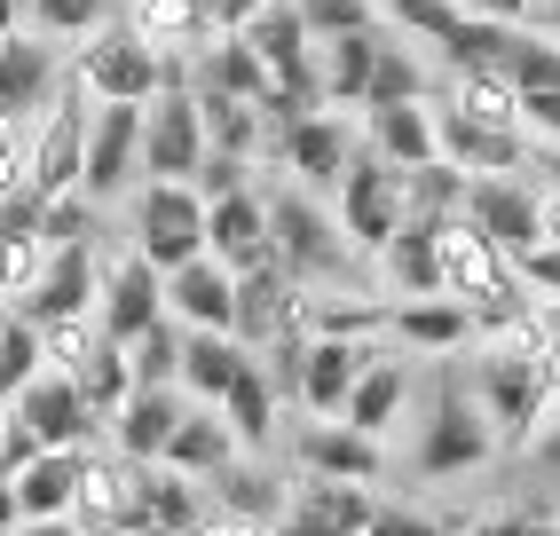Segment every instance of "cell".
<instances>
[{
  "mask_svg": "<svg viewBox=\"0 0 560 536\" xmlns=\"http://www.w3.org/2000/svg\"><path fill=\"white\" fill-rule=\"evenodd\" d=\"M9 410L32 427V442H40V450H88V442H95V427H103L95 403L80 395V378H71V371H40V378H32V387H24Z\"/></svg>",
  "mask_w": 560,
  "mask_h": 536,
  "instance_id": "cell-15",
  "label": "cell"
},
{
  "mask_svg": "<svg viewBox=\"0 0 560 536\" xmlns=\"http://www.w3.org/2000/svg\"><path fill=\"white\" fill-rule=\"evenodd\" d=\"M474 403L490 410L498 434H537V418L552 403V378H545V356H513V348H490L474 363Z\"/></svg>",
  "mask_w": 560,
  "mask_h": 536,
  "instance_id": "cell-7",
  "label": "cell"
},
{
  "mask_svg": "<svg viewBox=\"0 0 560 536\" xmlns=\"http://www.w3.org/2000/svg\"><path fill=\"white\" fill-rule=\"evenodd\" d=\"M260 9H269V0H213V24H221V32H237V24L260 16Z\"/></svg>",
  "mask_w": 560,
  "mask_h": 536,
  "instance_id": "cell-51",
  "label": "cell"
},
{
  "mask_svg": "<svg viewBox=\"0 0 560 536\" xmlns=\"http://www.w3.org/2000/svg\"><path fill=\"white\" fill-rule=\"evenodd\" d=\"M292 513H308V521L340 528V536H363L371 513H380V497L363 481H292Z\"/></svg>",
  "mask_w": 560,
  "mask_h": 536,
  "instance_id": "cell-35",
  "label": "cell"
},
{
  "mask_svg": "<svg viewBox=\"0 0 560 536\" xmlns=\"http://www.w3.org/2000/svg\"><path fill=\"white\" fill-rule=\"evenodd\" d=\"M95 324H103V339H119V348H135L151 324H166V268H151L142 253H119L103 268Z\"/></svg>",
  "mask_w": 560,
  "mask_h": 536,
  "instance_id": "cell-11",
  "label": "cell"
},
{
  "mask_svg": "<svg viewBox=\"0 0 560 536\" xmlns=\"http://www.w3.org/2000/svg\"><path fill=\"white\" fill-rule=\"evenodd\" d=\"M127 363H135V387H182V324L166 316V324H151V331H142L135 339V348H127Z\"/></svg>",
  "mask_w": 560,
  "mask_h": 536,
  "instance_id": "cell-41",
  "label": "cell"
},
{
  "mask_svg": "<svg viewBox=\"0 0 560 536\" xmlns=\"http://www.w3.org/2000/svg\"><path fill=\"white\" fill-rule=\"evenodd\" d=\"M0 536H16V528H9V521H0Z\"/></svg>",
  "mask_w": 560,
  "mask_h": 536,
  "instance_id": "cell-56",
  "label": "cell"
},
{
  "mask_svg": "<svg viewBox=\"0 0 560 536\" xmlns=\"http://www.w3.org/2000/svg\"><path fill=\"white\" fill-rule=\"evenodd\" d=\"M142 182V103H95L88 110V174L80 189L95 206H119Z\"/></svg>",
  "mask_w": 560,
  "mask_h": 536,
  "instance_id": "cell-8",
  "label": "cell"
},
{
  "mask_svg": "<svg viewBox=\"0 0 560 536\" xmlns=\"http://www.w3.org/2000/svg\"><path fill=\"white\" fill-rule=\"evenodd\" d=\"M537 466L560 481V427H545V434H537Z\"/></svg>",
  "mask_w": 560,
  "mask_h": 536,
  "instance_id": "cell-54",
  "label": "cell"
},
{
  "mask_svg": "<svg viewBox=\"0 0 560 536\" xmlns=\"http://www.w3.org/2000/svg\"><path fill=\"white\" fill-rule=\"evenodd\" d=\"M331 213H340V229L355 237V253H363V260H380V253H387V237L410 221L402 166H387L380 150H355L348 174H340V189H331Z\"/></svg>",
  "mask_w": 560,
  "mask_h": 536,
  "instance_id": "cell-5",
  "label": "cell"
},
{
  "mask_svg": "<svg viewBox=\"0 0 560 536\" xmlns=\"http://www.w3.org/2000/svg\"><path fill=\"white\" fill-rule=\"evenodd\" d=\"M71 378H80V395L95 403V418H103V427H110V410H119V403L135 395V363H127V348H119V339H95V356H88L80 371H71Z\"/></svg>",
  "mask_w": 560,
  "mask_h": 536,
  "instance_id": "cell-37",
  "label": "cell"
},
{
  "mask_svg": "<svg viewBox=\"0 0 560 536\" xmlns=\"http://www.w3.org/2000/svg\"><path fill=\"white\" fill-rule=\"evenodd\" d=\"M95 292H103L95 245H48V268L16 300V316H32V324L48 331V324H71V316H95Z\"/></svg>",
  "mask_w": 560,
  "mask_h": 536,
  "instance_id": "cell-13",
  "label": "cell"
},
{
  "mask_svg": "<svg viewBox=\"0 0 560 536\" xmlns=\"http://www.w3.org/2000/svg\"><path fill=\"white\" fill-rule=\"evenodd\" d=\"M206 110H198V88L174 80L142 103V182H198L206 166Z\"/></svg>",
  "mask_w": 560,
  "mask_h": 536,
  "instance_id": "cell-6",
  "label": "cell"
},
{
  "mask_svg": "<svg viewBox=\"0 0 560 536\" xmlns=\"http://www.w3.org/2000/svg\"><path fill=\"white\" fill-rule=\"evenodd\" d=\"M363 150H380L387 166H434L442 159V135H434V110L427 103H371L363 110Z\"/></svg>",
  "mask_w": 560,
  "mask_h": 536,
  "instance_id": "cell-25",
  "label": "cell"
},
{
  "mask_svg": "<svg viewBox=\"0 0 560 536\" xmlns=\"http://www.w3.org/2000/svg\"><path fill=\"white\" fill-rule=\"evenodd\" d=\"M371 277H380L395 300H427V292H442V245H434V221H402L395 237H387V253L371 260Z\"/></svg>",
  "mask_w": 560,
  "mask_h": 536,
  "instance_id": "cell-27",
  "label": "cell"
},
{
  "mask_svg": "<svg viewBox=\"0 0 560 536\" xmlns=\"http://www.w3.org/2000/svg\"><path fill=\"white\" fill-rule=\"evenodd\" d=\"M380 331H395L402 348L451 356V348H466V339L481 331V316L466 308V300H451V292H427V300H387V324Z\"/></svg>",
  "mask_w": 560,
  "mask_h": 536,
  "instance_id": "cell-23",
  "label": "cell"
},
{
  "mask_svg": "<svg viewBox=\"0 0 560 536\" xmlns=\"http://www.w3.org/2000/svg\"><path fill=\"white\" fill-rule=\"evenodd\" d=\"M402 403H410V371H402V363H387V356H371L340 418H348L355 434H371V442H380V434L395 427V418H402Z\"/></svg>",
  "mask_w": 560,
  "mask_h": 536,
  "instance_id": "cell-32",
  "label": "cell"
},
{
  "mask_svg": "<svg viewBox=\"0 0 560 536\" xmlns=\"http://www.w3.org/2000/svg\"><path fill=\"white\" fill-rule=\"evenodd\" d=\"M371 63H380V32H340V40H316V95H324L331 110H363Z\"/></svg>",
  "mask_w": 560,
  "mask_h": 536,
  "instance_id": "cell-28",
  "label": "cell"
},
{
  "mask_svg": "<svg viewBox=\"0 0 560 536\" xmlns=\"http://www.w3.org/2000/svg\"><path fill=\"white\" fill-rule=\"evenodd\" d=\"M521 135H537V150H560V88L521 95Z\"/></svg>",
  "mask_w": 560,
  "mask_h": 536,
  "instance_id": "cell-46",
  "label": "cell"
},
{
  "mask_svg": "<svg viewBox=\"0 0 560 536\" xmlns=\"http://www.w3.org/2000/svg\"><path fill=\"white\" fill-rule=\"evenodd\" d=\"M537 0H458V16H490V24H521Z\"/></svg>",
  "mask_w": 560,
  "mask_h": 536,
  "instance_id": "cell-50",
  "label": "cell"
},
{
  "mask_svg": "<svg viewBox=\"0 0 560 536\" xmlns=\"http://www.w3.org/2000/svg\"><path fill=\"white\" fill-rule=\"evenodd\" d=\"M277 536H340V528H324V521H308V513H284Z\"/></svg>",
  "mask_w": 560,
  "mask_h": 536,
  "instance_id": "cell-53",
  "label": "cell"
},
{
  "mask_svg": "<svg viewBox=\"0 0 560 536\" xmlns=\"http://www.w3.org/2000/svg\"><path fill=\"white\" fill-rule=\"evenodd\" d=\"M371 356H380V348H363V331H308L301 371H292V387H301L308 418H340Z\"/></svg>",
  "mask_w": 560,
  "mask_h": 536,
  "instance_id": "cell-14",
  "label": "cell"
},
{
  "mask_svg": "<svg viewBox=\"0 0 560 536\" xmlns=\"http://www.w3.org/2000/svg\"><path fill=\"white\" fill-rule=\"evenodd\" d=\"M63 95V56L48 32H9L0 40V110L9 119H40Z\"/></svg>",
  "mask_w": 560,
  "mask_h": 536,
  "instance_id": "cell-16",
  "label": "cell"
},
{
  "mask_svg": "<svg viewBox=\"0 0 560 536\" xmlns=\"http://www.w3.org/2000/svg\"><path fill=\"white\" fill-rule=\"evenodd\" d=\"M451 110H466L481 127H521V95L498 71H451Z\"/></svg>",
  "mask_w": 560,
  "mask_h": 536,
  "instance_id": "cell-39",
  "label": "cell"
},
{
  "mask_svg": "<svg viewBox=\"0 0 560 536\" xmlns=\"http://www.w3.org/2000/svg\"><path fill=\"white\" fill-rule=\"evenodd\" d=\"M498 80H513V95L560 88V40H552V32H521V24H513V40H505V63H498Z\"/></svg>",
  "mask_w": 560,
  "mask_h": 536,
  "instance_id": "cell-38",
  "label": "cell"
},
{
  "mask_svg": "<svg viewBox=\"0 0 560 536\" xmlns=\"http://www.w3.org/2000/svg\"><path fill=\"white\" fill-rule=\"evenodd\" d=\"M135 481H142L135 457H119V450H110V457H88L71 521H80L88 536H135Z\"/></svg>",
  "mask_w": 560,
  "mask_h": 536,
  "instance_id": "cell-21",
  "label": "cell"
},
{
  "mask_svg": "<svg viewBox=\"0 0 560 536\" xmlns=\"http://www.w3.org/2000/svg\"><path fill=\"white\" fill-rule=\"evenodd\" d=\"M363 150V127L355 119H340V110H301L284 135H277V159H284V174L301 182V189H340V174H348V159Z\"/></svg>",
  "mask_w": 560,
  "mask_h": 536,
  "instance_id": "cell-10",
  "label": "cell"
},
{
  "mask_svg": "<svg viewBox=\"0 0 560 536\" xmlns=\"http://www.w3.org/2000/svg\"><path fill=\"white\" fill-rule=\"evenodd\" d=\"M498 450V427L490 410L474 403V387H451L434 395V410L419 418V442H410V474L419 481H458V474H481Z\"/></svg>",
  "mask_w": 560,
  "mask_h": 536,
  "instance_id": "cell-3",
  "label": "cell"
},
{
  "mask_svg": "<svg viewBox=\"0 0 560 536\" xmlns=\"http://www.w3.org/2000/svg\"><path fill=\"white\" fill-rule=\"evenodd\" d=\"M434 135H442V159H451L458 174H521L529 166L521 127H481V119H466V110H451V103L434 110Z\"/></svg>",
  "mask_w": 560,
  "mask_h": 536,
  "instance_id": "cell-19",
  "label": "cell"
},
{
  "mask_svg": "<svg viewBox=\"0 0 560 536\" xmlns=\"http://www.w3.org/2000/svg\"><path fill=\"white\" fill-rule=\"evenodd\" d=\"M221 481V513L245 521V528H277L292 513V481L284 474H260V466H230V474H213Z\"/></svg>",
  "mask_w": 560,
  "mask_h": 536,
  "instance_id": "cell-33",
  "label": "cell"
},
{
  "mask_svg": "<svg viewBox=\"0 0 560 536\" xmlns=\"http://www.w3.org/2000/svg\"><path fill=\"white\" fill-rule=\"evenodd\" d=\"M9 32H24V0H0V40H9Z\"/></svg>",
  "mask_w": 560,
  "mask_h": 536,
  "instance_id": "cell-55",
  "label": "cell"
},
{
  "mask_svg": "<svg viewBox=\"0 0 560 536\" xmlns=\"http://www.w3.org/2000/svg\"><path fill=\"white\" fill-rule=\"evenodd\" d=\"M0 418H9V403H0Z\"/></svg>",
  "mask_w": 560,
  "mask_h": 536,
  "instance_id": "cell-57",
  "label": "cell"
},
{
  "mask_svg": "<svg viewBox=\"0 0 560 536\" xmlns=\"http://www.w3.org/2000/svg\"><path fill=\"white\" fill-rule=\"evenodd\" d=\"M363 536H442V521H434V513H419V505H380Z\"/></svg>",
  "mask_w": 560,
  "mask_h": 536,
  "instance_id": "cell-47",
  "label": "cell"
},
{
  "mask_svg": "<svg viewBox=\"0 0 560 536\" xmlns=\"http://www.w3.org/2000/svg\"><path fill=\"white\" fill-rule=\"evenodd\" d=\"M466 536H552V513H481Z\"/></svg>",
  "mask_w": 560,
  "mask_h": 536,
  "instance_id": "cell-49",
  "label": "cell"
},
{
  "mask_svg": "<svg viewBox=\"0 0 560 536\" xmlns=\"http://www.w3.org/2000/svg\"><path fill=\"white\" fill-rule=\"evenodd\" d=\"M127 24L142 32V40H151V48H166V56H182V48H206L213 40V0H127Z\"/></svg>",
  "mask_w": 560,
  "mask_h": 536,
  "instance_id": "cell-30",
  "label": "cell"
},
{
  "mask_svg": "<svg viewBox=\"0 0 560 536\" xmlns=\"http://www.w3.org/2000/svg\"><path fill=\"white\" fill-rule=\"evenodd\" d=\"M80 474H88V450H40L16 481V513L24 521H71V505H80Z\"/></svg>",
  "mask_w": 560,
  "mask_h": 536,
  "instance_id": "cell-26",
  "label": "cell"
},
{
  "mask_svg": "<svg viewBox=\"0 0 560 536\" xmlns=\"http://www.w3.org/2000/svg\"><path fill=\"white\" fill-rule=\"evenodd\" d=\"M380 16L402 32V40L442 48V40H451V24H458V0H380Z\"/></svg>",
  "mask_w": 560,
  "mask_h": 536,
  "instance_id": "cell-43",
  "label": "cell"
},
{
  "mask_svg": "<svg viewBox=\"0 0 560 536\" xmlns=\"http://www.w3.org/2000/svg\"><path fill=\"white\" fill-rule=\"evenodd\" d=\"M40 268H48V237H40V229H32V237H0V300L16 308Z\"/></svg>",
  "mask_w": 560,
  "mask_h": 536,
  "instance_id": "cell-45",
  "label": "cell"
},
{
  "mask_svg": "<svg viewBox=\"0 0 560 536\" xmlns=\"http://www.w3.org/2000/svg\"><path fill=\"white\" fill-rule=\"evenodd\" d=\"M245 363H253V348L237 331H182V371L174 378H182V395H190V403H221Z\"/></svg>",
  "mask_w": 560,
  "mask_h": 536,
  "instance_id": "cell-29",
  "label": "cell"
},
{
  "mask_svg": "<svg viewBox=\"0 0 560 536\" xmlns=\"http://www.w3.org/2000/svg\"><path fill=\"white\" fill-rule=\"evenodd\" d=\"M80 174H88V95L63 88L56 110L32 119V166H24V182L40 189V198H71Z\"/></svg>",
  "mask_w": 560,
  "mask_h": 536,
  "instance_id": "cell-9",
  "label": "cell"
},
{
  "mask_svg": "<svg viewBox=\"0 0 560 536\" xmlns=\"http://www.w3.org/2000/svg\"><path fill=\"white\" fill-rule=\"evenodd\" d=\"M466 221L490 237L505 260H521L529 245H545V213H537V189L521 174H474L466 182Z\"/></svg>",
  "mask_w": 560,
  "mask_h": 536,
  "instance_id": "cell-12",
  "label": "cell"
},
{
  "mask_svg": "<svg viewBox=\"0 0 560 536\" xmlns=\"http://www.w3.org/2000/svg\"><path fill=\"white\" fill-rule=\"evenodd\" d=\"M182 410H190V395L182 387H135L119 410H110V450L135 457V466H159L174 427H182Z\"/></svg>",
  "mask_w": 560,
  "mask_h": 536,
  "instance_id": "cell-18",
  "label": "cell"
},
{
  "mask_svg": "<svg viewBox=\"0 0 560 536\" xmlns=\"http://www.w3.org/2000/svg\"><path fill=\"white\" fill-rule=\"evenodd\" d=\"M32 32H48V40H88V32L110 24V0H24Z\"/></svg>",
  "mask_w": 560,
  "mask_h": 536,
  "instance_id": "cell-42",
  "label": "cell"
},
{
  "mask_svg": "<svg viewBox=\"0 0 560 536\" xmlns=\"http://www.w3.org/2000/svg\"><path fill=\"white\" fill-rule=\"evenodd\" d=\"M269 260L284 268L301 292H355L363 284V260L355 237L340 229V213H324L301 182H284L269 198Z\"/></svg>",
  "mask_w": 560,
  "mask_h": 536,
  "instance_id": "cell-1",
  "label": "cell"
},
{
  "mask_svg": "<svg viewBox=\"0 0 560 536\" xmlns=\"http://www.w3.org/2000/svg\"><path fill=\"white\" fill-rule=\"evenodd\" d=\"M513 268H521V284H529V292L560 300V245H529V253H521Z\"/></svg>",
  "mask_w": 560,
  "mask_h": 536,
  "instance_id": "cell-48",
  "label": "cell"
},
{
  "mask_svg": "<svg viewBox=\"0 0 560 536\" xmlns=\"http://www.w3.org/2000/svg\"><path fill=\"white\" fill-rule=\"evenodd\" d=\"M505 40H513V24L458 16L451 40H442V63H451V71H498V63H505Z\"/></svg>",
  "mask_w": 560,
  "mask_h": 536,
  "instance_id": "cell-40",
  "label": "cell"
},
{
  "mask_svg": "<svg viewBox=\"0 0 560 536\" xmlns=\"http://www.w3.org/2000/svg\"><path fill=\"white\" fill-rule=\"evenodd\" d=\"M174 80H190V63L166 56V48H151L127 16L103 24V32H88L80 71H71V88H80L88 103H151V95L174 88Z\"/></svg>",
  "mask_w": 560,
  "mask_h": 536,
  "instance_id": "cell-2",
  "label": "cell"
},
{
  "mask_svg": "<svg viewBox=\"0 0 560 536\" xmlns=\"http://www.w3.org/2000/svg\"><path fill=\"white\" fill-rule=\"evenodd\" d=\"M427 95H434V71H427L419 40L380 32V63H371V95H363V110H371V103H427Z\"/></svg>",
  "mask_w": 560,
  "mask_h": 536,
  "instance_id": "cell-34",
  "label": "cell"
},
{
  "mask_svg": "<svg viewBox=\"0 0 560 536\" xmlns=\"http://www.w3.org/2000/svg\"><path fill=\"white\" fill-rule=\"evenodd\" d=\"M127 229H135V253L151 268H182V260L206 253V198L190 182H135Z\"/></svg>",
  "mask_w": 560,
  "mask_h": 536,
  "instance_id": "cell-4",
  "label": "cell"
},
{
  "mask_svg": "<svg viewBox=\"0 0 560 536\" xmlns=\"http://www.w3.org/2000/svg\"><path fill=\"white\" fill-rule=\"evenodd\" d=\"M166 316L182 331H237V268L213 253L166 268Z\"/></svg>",
  "mask_w": 560,
  "mask_h": 536,
  "instance_id": "cell-17",
  "label": "cell"
},
{
  "mask_svg": "<svg viewBox=\"0 0 560 536\" xmlns=\"http://www.w3.org/2000/svg\"><path fill=\"white\" fill-rule=\"evenodd\" d=\"M40 371H48V339H40V324L16 316V308H0V403H16Z\"/></svg>",
  "mask_w": 560,
  "mask_h": 536,
  "instance_id": "cell-36",
  "label": "cell"
},
{
  "mask_svg": "<svg viewBox=\"0 0 560 536\" xmlns=\"http://www.w3.org/2000/svg\"><path fill=\"white\" fill-rule=\"evenodd\" d=\"M301 24L316 40H340V32H380V0H292Z\"/></svg>",
  "mask_w": 560,
  "mask_h": 536,
  "instance_id": "cell-44",
  "label": "cell"
},
{
  "mask_svg": "<svg viewBox=\"0 0 560 536\" xmlns=\"http://www.w3.org/2000/svg\"><path fill=\"white\" fill-rule=\"evenodd\" d=\"M237 434H230V418H221V403H190L182 410V427H174V442H166V457L159 466H174V474H190V481H213V474H230L237 466Z\"/></svg>",
  "mask_w": 560,
  "mask_h": 536,
  "instance_id": "cell-24",
  "label": "cell"
},
{
  "mask_svg": "<svg viewBox=\"0 0 560 536\" xmlns=\"http://www.w3.org/2000/svg\"><path fill=\"white\" fill-rule=\"evenodd\" d=\"M206 253L230 268H260L269 260V198L245 182L230 198H206Z\"/></svg>",
  "mask_w": 560,
  "mask_h": 536,
  "instance_id": "cell-20",
  "label": "cell"
},
{
  "mask_svg": "<svg viewBox=\"0 0 560 536\" xmlns=\"http://www.w3.org/2000/svg\"><path fill=\"white\" fill-rule=\"evenodd\" d=\"M292 457H301V474L308 481H380V442L355 434L348 418H308L301 442H292Z\"/></svg>",
  "mask_w": 560,
  "mask_h": 536,
  "instance_id": "cell-22",
  "label": "cell"
},
{
  "mask_svg": "<svg viewBox=\"0 0 560 536\" xmlns=\"http://www.w3.org/2000/svg\"><path fill=\"white\" fill-rule=\"evenodd\" d=\"M16 536H88L80 521H16Z\"/></svg>",
  "mask_w": 560,
  "mask_h": 536,
  "instance_id": "cell-52",
  "label": "cell"
},
{
  "mask_svg": "<svg viewBox=\"0 0 560 536\" xmlns=\"http://www.w3.org/2000/svg\"><path fill=\"white\" fill-rule=\"evenodd\" d=\"M277 387H284V378L253 356V363L230 378V395H221V418H230V434H237L245 450H269V442H277Z\"/></svg>",
  "mask_w": 560,
  "mask_h": 536,
  "instance_id": "cell-31",
  "label": "cell"
}]
</instances>
